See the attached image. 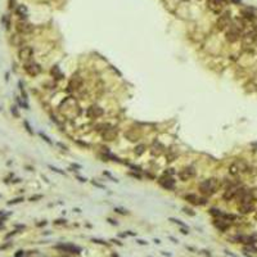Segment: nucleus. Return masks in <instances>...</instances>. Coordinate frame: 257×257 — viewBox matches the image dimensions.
I'll return each mask as SVG.
<instances>
[{"label": "nucleus", "mask_w": 257, "mask_h": 257, "mask_svg": "<svg viewBox=\"0 0 257 257\" xmlns=\"http://www.w3.org/2000/svg\"><path fill=\"white\" fill-rule=\"evenodd\" d=\"M220 187H221V184H220L219 179L210 177L199 183V192L204 197H211L220 189Z\"/></svg>", "instance_id": "obj_1"}, {"label": "nucleus", "mask_w": 257, "mask_h": 257, "mask_svg": "<svg viewBox=\"0 0 257 257\" xmlns=\"http://www.w3.org/2000/svg\"><path fill=\"white\" fill-rule=\"evenodd\" d=\"M58 145H59V147H61L62 149H64V151H66V149H67V147H66V145H63V144H61V143H58Z\"/></svg>", "instance_id": "obj_47"}, {"label": "nucleus", "mask_w": 257, "mask_h": 257, "mask_svg": "<svg viewBox=\"0 0 257 257\" xmlns=\"http://www.w3.org/2000/svg\"><path fill=\"white\" fill-rule=\"evenodd\" d=\"M210 213L213 215V216H216V217H222V216H224V213L221 212L220 210H217V208H211V210H210Z\"/></svg>", "instance_id": "obj_25"}, {"label": "nucleus", "mask_w": 257, "mask_h": 257, "mask_svg": "<svg viewBox=\"0 0 257 257\" xmlns=\"http://www.w3.org/2000/svg\"><path fill=\"white\" fill-rule=\"evenodd\" d=\"M12 43L14 44V45H17V46H21L22 37L19 36V35H13V37H12Z\"/></svg>", "instance_id": "obj_24"}, {"label": "nucleus", "mask_w": 257, "mask_h": 257, "mask_svg": "<svg viewBox=\"0 0 257 257\" xmlns=\"http://www.w3.org/2000/svg\"><path fill=\"white\" fill-rule=\"evenodd\" d=\"M238 211L242 215H248V213L255 211V206H253L252 202H249V203L242 202V203H239V206H238Z\"/></svg>", "instance_id": "obj_15"}, {"label": "nucleus", "mask_w": 257, "mask_h": 257, "mask_svg": "<svg viewBox=\"0 0 257 257\" xmlns=\"http://www.w3.org/2000/svg\"><path fill=\"white\" fill-rule=\"evenodd\" d=\"M41 198H43V196H41V194H37V196H32V197L30 198V201H31V202H35V201L41 199Z\"/></svg>", "instance_id": "obj_35"}, {"label": "nucleus", "mask_w": 257, "mask_h": 257, "mask_svg": "<svg viewBox=\"0 0 257 257\" xmlns=\"http://www.w3.org/2000/svg\"><path fill=\"white\" fill-rule=\"evenodd\" d=\"M92 184H93V185H95V187H98V188H100V189H106V187H103V185H102V184H99V183H96V181H94V180L92 181Z\"/></svg>", "instance_id": "obj_37"}, {"label": "nucleus", "mask_w": 257, "mask_h": 257, "mask_svg": "<svg viewBox=\"0 0 257 257\" xmlns=\"http://www.w3.org/2000/svg\"><path fill=\"white\" fill-rule=\"evenodd\" d=\"M103 115H104V111L102 107L98 106V104H92V106L86 109V116H87V118H90V120L99 118V117H102Z\"/></svg>", "instance_id": "obj_7"}, {"label": "nucleus", "mask_w": 257, "mask_h": 257, "mask_svg": "<svg viewBox=\"0 0 257 257\" xmlns=\"http://www.w3.org/2000/svg\"><path fill=\"white\" fill-rule=\"evenodd\" d=\"M104 175H107V176H108V177H111V180H112V181H116V183H117V181H118V180H117L116 177H113L112 175L109 174V172H106V171H104Z\"/></svg>", "instance_id": "obj_38"}, {"label": "nucleus", "mask_w": 257, "mask_h": 257, "mask_svg": "<svg viewBox=\"0 0 257 257\" xmlns=\"http://www.w3.org/2000/svg\"><path fill=\"white\" fill-rule=\"evenodd\" d=\"M23 125H25V127H26V131L28 132V134H34V131H32V127L30 126V123H28V121H23Z\"/></svg>", "instance_id": "obj_29"}, {"label": "nucleus", "mask_w": 257, "mask_h": 257, "mask_svg": "<svg viewBox=\"0 0 257 257\" xmlns=\"http://www.w3.org/2000/svg\"><path fill=\"white\" fill-rule=\"evenodd\" d=\"M108 127H111V126L108 125V123H100V125H96V131H100V132H103V131H106Z\"/></svg>", "instance_id": "obj_26"}, {"label": "nucleus", "mask_w": 257, "mask_h": 257, "mask_svg": "<svg viewBox=\"0 0 257 257\" xmlns=\"http://www.w3.org/2000/svg\"><path fill=\"white\" fill-rule=\"evenodd\" d=\"M185 201H188V202L194 204V206H203V204H206V198H201L197 194H193V193L187 194L185 196Z\"/></svg>", "instance_id": "obj_13"}, {"label": "nucleus", "mask_w": 257, "mask_h": 257, "mask_svg": "<svg viewBox=\"0 0 257 257\" xmlns=\"http://www.w3.org/2000/svg\"><path fill=\"white\" fill-rule=\"evenodd\" d=\"M240 37V30L235 25H230L229 30L225 32V39L229 43H237Z\"/></svg>", "instance_id": "obj_6"}, {"label": "nucleus", "mask_w": 257, "mask_h": 257, "mask_svg": "<svg viewBox=\"0 0 257 257\" xmlns=\"http://www.w3.org/2000/svg\"><path fill=\"white\" fill-rule=\"evenodd\" d=\"M11 112H12V115L14 116V117H19V113H18V109H17V107H12L11 108Z\"/></svg>", "instance_id": "obj_33"}, {"label": "nucleus", "mask_w": 257, "mask_h": 257, "mask_svg": "<svg viewBox=\"0 0 257 257\" xmlns=\"http://www.w3.org/2000/svg\"><path fill=\"white\" fill-rule=\"evenodd\" d=\"M252 247L255 248V251L257 252V240H253V243H252Z\"/></svg>", "instance_id": "obj_42"}, {"label": "nucleus", "mask_w": 257, "mask_h": 257, "mask_svg": "<svg viewBox=\"0 0 257 257\" xmlns=\"http://www.w3.org/2000/svg\"><path fill=\"white\" fill-rule=\"evenodd\" d=\"M12 1H13V0H12Z\"/></svg>", "instance_id": "obj_54"}, {"label": "nucleus", "mask_w": 257, "mask_h": 257, "mask_svg": "<svg viewBox=\"0 0 257 257\" xmlns=\"http://www.w3.org/2000/svg\"><path fill=\"white\" fill-rule=\"evenodd\" d=\"M108 221H109L111 224H113V225H117V222H116L115 220H112V219H108Z\"/></svg>", "instance_id": "obj_48"}, {"label": "nucleus", "mask_w": 257, "mask_h": 257, "mask_svg": "<svg viewBox=\"0 0 257 257\" xmlns=\"http://www.w3.org/2000/svg\"><path fill=\"white\" fill-rule=\"evenodd\" d=\"M94 243H99V244H106V242H103V240H99V239H93Z\"/></svg>", "instance_id": "obj_40"}, {"label": "nucleus", "mask_w": 257, "mask_h": 257, "mask_svg": "<svg viewBox=\"0 0 257 257\" xmlns=\"http://www.w3.org/2000/svg\"><path fill=\"white\" fill-rule=\"evenodd\" d=\"M194 176H196V170L192 166H188V167H184L183 170L179 171V179L181 181H188L192 180Z\"/></svg>", "instance_id": "obj_11"}, {"label": "nucleus", "mask_w": 257, "mask_h": 257, "mask_svg": "<svg viewBox=\"0 0 257 257\" xmlns=\"http://www.w3.org/2000/svg\"><path fill=\"white\" fill-rule=\"evenodd\" d=\"M230 19H232V18H230V13L229 12L221 14L220 17L217 18V21H216V28L219 31L226 30V28L230 26Z\"/></svg>", "instance_id": "obj_8"}, {"label": "nucleus", "mask_w": 257, "mask_h": 257, "mask_svg": "<svg viewBox=\"0 0 257 257\" xmlns=\"http://www.w3.org/2000/svg\"><path fill=\"white\" fill-rule=\"evenodd\" d=\"M48 167H49L51 171L57 172V174H59V175H66V172H64V171H62V170H59V168H58V167H54V166H51V165H48Z\"/></svg>", "instance_id": "obj_28"}, {"label": "nucleus", "mask_w": 257, "mask_h": 257, "mask_svg": "<svg viewBox=\"0 0 257 257\" xmlns=\"http://www.w3.org/2000/svg\"><path fill=\"white\" fill-rule=\"evenodd\" d=\"M58 249H63V251L66 252H71V253H79L81 249L79 248V247L76 246H72V244H62V246H57Z\"/></svg>", "instance_id": "obj_19"}, {"label": "nucleus", "mask_w": 257, "mask_h": 257, "mask_svg": "<svg viewBox=\"0 0 257 257\" xmlns=\"http://www.w3.org/2000/svg\"><path fill=\"white\" fill-rule=\"evenodd\" d=\"M23 70H25V72L27 73L28 76L36 77V76H39V75L41 73L43 68H41V66L39 63L31 61V62H27V63H23Z\"/></svg>", "instance_id": "obj_4"}, {"label": "nucleus", "mask_w": 257, "mask_h": 257, "mask_svg": "<svg viewBox=\"0 0 257 257\" xmlns=\"http://www.w3.org/2000/svg\"><path fill=\"white\" fill-rule=\"evenodd\" d=\"M145 149H147V147H145L144 144H139V145H136V147H135L134 153H135L136 156H142V154L145 152Z\"/></svg>", "instance_id": "obj_23"}, {"label": "nucleus", "mask_w": 257, "mask_h": 257, "mask_svg": "<svg viewBox=\"0 0 257 257\" xmlns=\"http://www.w3.org/2000/svg\"><path fill=\"white\" fill-rule=\"evenodd\" d=\"M22 201H23V198H22V197H21V198H15V199H13V201H9V202H8V204H9V206H12V204H17V203H21Z\"/></svg>", "instance_id": "obj_30"}, {"label": "nucleus", "mask_w": 257, "mask_h": 257, "mask_svg": "<svg viewBox=\"0 0 257 257\" xmlns=\"http://www.w3.org/2000/svg\"><path fill=\"white\" fill-rule=\"evenodd\" d=\"M115 211L116 212H118V213H121V215H126V212L123 210H121V208H115Z\"/></svg>", "instance_id": "obj_39"}, {"label": "nucleus", "mask_w": 257, "mask_h": 257, "mask_svg": "<svg viewBox=\"0 0 257 257\" xmlns=\"http://www.w3.org/2000/svg\"><path fill=\"white\" fill-rule=\"evenodd\" d=\"M158 184L161 185L163 189H167V190L175 189V180L170 175H163V176H161L158 179Z\"/></svg>", "instance_id": "obj_10"}, {"label": "nucleus", "mask_w": 257, "mask_h": 257, "mask_svg": "<svg viewBox=\"0 0 257 257\" xmlns=\"http://www.w3.org/2000/svg\"><path fill=\"white\" fill-rule=\"evenodd\" d=\"M229 1H232L233 4H240V3H242V0H229Z\"/></svg>", "instance_id": "obj_43"}, {"label": "nucleus", "mask_w": 257, "mask_h": 257, "mask_svg": "<svg viewBox=\"0 0 257 257\" xmlns=\"http://www.w3.org/2000/svg\"><path fill=\"white\" fill-rule=\"evenodd\" d=\"M181 233H183V234H188L189 232H188V230L185 229V227H181Z\"/></svg>", "instance_id": "obj_45"}, {"label": "nucleus", "mask_w": 257, "mask_h": 257, "mask_svg": "<svg viewBox=\"0 0 257 257\" xmlns=\"http://www.w3.org/2000/svg\"><path fill=\"white\" fill-rule=\"evenodd\" d=\"M213 224H215V226H216L217 229L221 230V232H225L227 227L230 226V221L226 220V219H224V217H219V219H216L213 221Z\"/></svg>", "instance_id": "obj_17"}, {"label": "nucleus", "mask_w": 257, "mask_h": 257, "mask_svg": "<svg viewBox=\"0 0 257 257\" xmlns=\"http://www.w3.org/2000/svg\"><path fill=\"white\" fill-rule=\"evenodd\" d=\"M207 8L215 14H221L224 5L221 0H207Z\"/></svg>", "instance_id": "obj_12"}, {"label": "nucleus", "mask_w": 257, "mask_h": 257, "mask_svg": "<svg viewBox=\"0 0 257 257\" xmlns=\"http://www.w3.org/2000/svg\"><path fill=\"white\" fill-rule=\"evenodd\" d=\"M184 212L187 213V215H190V216H196V212H194L192 208H187V207H185V208H184Z\"/></svg>", "instance_id": "obj_32"}, {"label": "nucleus", "mask_w": 257, "mask_h": 257, "mask_svg": "<svg viewBox=\"0 0 257 257\" xmlns=\"http://www.w3.org/2000/svg\"><path fill=\"white\" fill-rule=\"evenodd\" d=\"M102 138L106 142H113L117 138V131L113 127H108L106 131L102 132Z\"/></svg>", "instance_id": "obj_16"}, {"label": "nucleus", "mask_w": 257, "mask_h": 257, "mask_svg": "<svg viewBox=\"0 0 257 257\" xmlns=\"http://www.w3.org/2000/svg\"><path fill=\"white\" fill-rule=\"evenodd\" d=\"M131 175V176H134V177H138V179H142L140 176H139V175H136V174H130Z\"/></svg>", "instance_id": "obj_49"}, {"label": "nucleus", "mask_w": 257, "mask_h": 257, "mask_svg": "<svg viewBox=\"0 0 257 257\" xmlns=\"http://www.w3.org/2000/svg\"><path fill=\"white\" fill-rule=\"evenodd\" d=\"M15 13H17V15H19L21 18H26L28 14V11H27V8H26V5L21 4L15 8Z\"/></svg>", "instance_id": "obj_20"}, {"label": "nucleus", "mask_w": 257, "mask_h": 257, "mask_svg": "<svg viewBox=\"0 0 257 257\" xmlns=\"http://www.w3.org/2000/svg\"><path fill=\"white\" fill-rule=\"evenodd\" d=\"M170 221H172V222H175V224H177V225H180L181 227H185V226H187L184 222H181V221L177 220V219H174V217H170Z\"/></svg>", "instance_id": "obj_31"}, {"label": "nucleus", "mask_w": 257, "mask_h": 257, "mask_svg": "<svg viewBox=\"0 0 257 257\" xmlns=\"http://www.w3.org/2000/svg\"><path fill=\"white\" fill-rule=\"evenodd\" d=\"M221 1H222V0H221Z\"/></svg>", "instance_id": "obj_53"}, {"label": "nucleus", "mask_w": 257, "mask_h": 257, "mask_svg": "<svg viewBox=\"0 0 257 257\" xmlns=\"http://www.w3.org/2000/svg\"><path fill=\"white\" fill-rule=\"evenodd\" d=\"M73 211H75V212H77V213L81 212V211H80V208H73Z\"/></svg>", "instance_id": "obj_50"}, {"label": "nucleus", "mask_w": 257, "mask_h": 257, "mask_svg": "<svg viewBox=\"0 0 257 257\" xmlns=\"http://www.w3.org/2000/svg\"><path fill=\"white\" fill-rule=\"evenodd\" d=\"M184 1H187V0H184Z\"/></svg>", "instance_id": "obj_52"}, {"label": "nucleus", "mask_w": 257, "mask_h": 257, "mask_svg": "<svg viewBox=\"0 0 257 257\" xmlns=\"http://www.w3.org/2000/svg\"><path fill=\"white\" fill-rule=\"evenodd\" d=\"M22 255H23V251H18V253L15 255V257H21Z\"/></svg>", "instance_id": "obj_46"}, {"label": "nucleus", "mask_w": 257, "mask_h": 257, "mask_svg": "<svg viewBox=\"0 0 257 257\" xmlns=\"http://www.w3.org/2000/svg\"><path fill=\"white\" fill-rule=\"evenodd\" d=\"M175 174V171H174V168H167V170L165 171V175H170V176H172V175Z\"/></svg>", "instance_id": "obj_36"}, {"label": "nucleus", "mask_w": 257, "mask_h": 257, "mask_svg": "<svg viewBox=\"0 0 257 257\" xmlns=\"http://www.w3.org/2000/svg\"><path fill=\"white\" fill-rule=\"evenodd\" d=\"M242 15L246 19H248V21H255L256 19V15L253 14V13L249 11V9H244V11L242 12Z\"/></svg>", "instance_id": "obj_22"}, {"label": "nucleus", "mask_w": 257, "mask_h": 257, "mask_svg": "<svg viewBox=\"0 0 257 257\" xmlns=\"http://www.w3.org/2000/svg\"><path fill=\"white\" fill-rule=\"evenodd\" d=\"M39 135H40V138L43 139L44 142H46V143H48V144H49V145H51V144H53V142L50 140V138H49V136H48V135H45L43 131H40V132H39Z\"/></svg>", "instance_id": "obj_27"}, {"label": "nucleus", "mask_w": 257, "mask_h": 257, "mask_svg": "<svg viewBox=\"0 0 257 257\" xmlns=\"http://www.w3.org/2000/svg\"><path fill=\"white\" fill-rule=\"evenodd\" d=\"M50 73H51V76L55 77V79H58V80L63 79V73L61 72V70H59V67H58V66H55V67L51 68Z\"/></svg>", "instance_id": "obj_21"}, {"label": "nucleus", "mask_w": 257, "mask_h": 257, "mask_svg": "<svg viewBox=\"0 0 257 257\" xmlns=\"http://www.w3.org/2000/svg\"><path fill=\"white\" fill-rule=\"evenodd\" d=\"M77 179H79L81 183H86V179H84L82 176H77Z\"/></svg>", "instance_id": "obj_44"}, {"label": "nucleus", "mask_w": 257, "mask_h": 257, "mask_svg": "<svg viewBox=\"0 0 257 257\" xmlns=\"http://www.w3.org/2000/svg\"><path fill=\"white\" fill-rule=\"evenodd\" d=\"M249 192H251V196L253 198V201H257V188H253V189H251Z\"/></svg>", "instance_id": "obj_34"}, {"label": "nucleus", "mask_w": 257, "mask_h": 257, "mask_svg": "<svg viewBox=\"0 0 257 257\" xmlns=\"http://www.w3.org/2000/svg\"><path fill=\"white\" fill-rule=\"evenodd\" d=\"M247 170H248V165L243 159H237L229 166V174L232 176H238L242 172H246Z\"/></svg>", "instance_id": "obj_2"}, {"label": "nucleus", "mask_w": 257, "mask_h": 257, "mask_svg": "<svg viewBox=\"0 0 257 257\" xmlns=\"http://www.w3.org/2000/svg\"><path fill=\"white\" fill-rule=\"evenodd\" d=\"M163 152H165V147L159 142H154L153 145L151 147V153H152V156H154V157L161 156Z\"/></svg>", "instance_id": "obj_18"}, {"label": "nucleus", "mask_w": 257, "mask_h": 257, "mask_svg": "<svg viewBox=\"0 0 257 257\" xmlns=\"http://www.w3.org/2000/svg\"><path fill=\"white\" fill-rule=\"evenodd\" d=\"M15 28H17V31L19 34H30V32L34 30V26L27 23V22H25V21H19V22H17V25H15Z\"/></svg>", "instance_id": "obj_14"}, {"label": "nucleus", "mask_w": 257, "mask_h": 257, "mask_svg": "<svg viewBox=\"0 0 257 257\" xmlns=\"http://www.w3.org/2000/svg\"><path fill=\"white\" fill-rule=\"evenodd\" d=\"M32 57H34V48H32V46H28V45H22V46L18 49V59L21 61L22 63L31 62Z\"/></svg>", "instance_id": "obj_3"}, {"label": "nucleus", "mask_w": 257, "mask_h": 257, "mask_svg": "<svg viewBox=\"0 0 257 257\" xmlns=\"http://www.w3.org/2000/svg\"><path fill=\"white\" fill-rule=\"evenodd\" d=\"M139 243H140V244H147V242H144V240H138Z\"/></svg>", "instance_id": "obj_51"}, {"label": "nucleus", "mask_w": 257, "mask_h": 257, "mask_svg": "<svg viewBox=\"0 0 257 257\" xmlns=\"http://www.w3.org/2000/svg\"><path fill=\"white\" fill-rule=\"evenodd\" d=\"M55 224H58V225H61V224H66V220H57L55 221Z\"/></svg>", "instance_id": "obj_41"}, {"label": "nucleus", "mask_w": 257, "mask_h": 257, "mask_svg": "<svg viewBox=\"0 0 257 257\" xmlns=\"http://www.w3.org/2000/svg\"><path fill=\"white\" fill-rule=\"evenodd\" d=\"M82 84H84L82 77L79 73H75L68 81V92H77V90H80L82 87Z\"/></svg>", "instance_id": "obj_5"}, {"label": "nucleus", "mask_w": 257, "mask_h": 257, "mask_svg": "<svg viewBox=\"0 0 257 257\" xmlns=\"http://www.w3.org/2000/svg\"><path fill=\"white\" fill-rule=\"evenodd\" d=\"M238 192H239V187H237V185H229V187H226V189L222 194L224 201H226V202L233 201L234 198L238 197Z\"/></svg>", "instance_id": "obj_9"}]
</instances>
